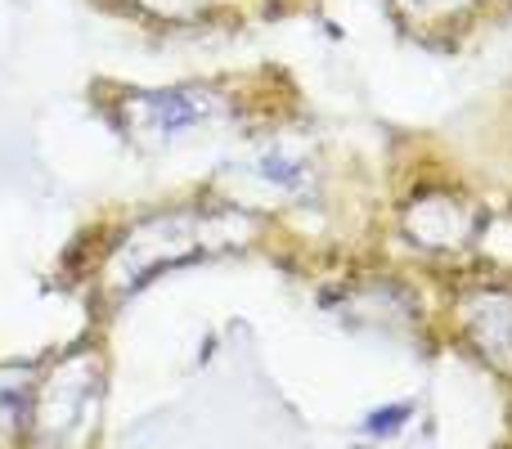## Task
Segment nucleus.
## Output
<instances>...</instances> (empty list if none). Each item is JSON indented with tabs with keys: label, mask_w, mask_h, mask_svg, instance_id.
Returning a JSON list of instances; mask_svg holds the SVG:
<instances>
[{
	"label": "nucleus",
	"mask_w": 512,
	"mask_h": 449,
	"mask_svg": "<svg viewBox=\"0 0 512 449\" xmlns=\"http://www.w3.org/2000/svg\"><path fill=\"white\" fill-rule=\"evenodd\" d=\"M248 238H252L248 212H234V207H203V203L158 207V212L135 216L104 247L95 279L108 297H131L158 274L176 270L185 261H198V256L230 252V247L248 243Z\"/></svg>",
	"instance_id": "1"
},
{
	"label": "nucleus",
	"mask_w": 512,
	"mask_h": 449,
	"mask_svg": "<svg viewBox=\"0 0 512 449\" xmlns=\"http://www.w3.org/2000/svg\"><path fill=\"white\" fill-rule=\"evenodd\" d=\"M113 113L135 149L167 153L239 126V99L212 81H189V86L162 90H126Z\"/></svg>",
	"instance_id": "2"
},
{
	"label": "nucleus",
	"mask_w": 512,
	"mask_h": 449,
	"mask_svg": "<svg viewBox=\"0 0 512 449\" xmlns=\"http://www.w3.org/2000/svg\"><path fill=\"white\" fill-rule=\"evenodd\" d=\"M99 391H104L99 355L77 351V355H68V360H59L36 382L27 436L41 449H81L95 436Z\"/></svg>",
	"instance_id": "3"
},
{
	"label": "nucleus",
	"mask_w": 512,
	"mask_h": 449,
	"mask_svg": "<svg viewBox=\"0 0 512 449\" xmlns=\"http://www.w3.org/2000/svg\"><path fill=\"white\" fill-rule=\"evenodd\" d=\"M400 234L418 256L432 261H450L463 256L481 234V212L468 194L450 185H423L400 203Z\"/></svg>",
	"instance_id": "4"
},
{
	"label": "nucleus",
	"mask_w": 512,
	"mask_h": 449,
	"mask_svg": "<svg viewBox=\"0 0 512 449\" xmlns=\"http://www.w3.org/2000/svg\"><path fill=\"white\" fill-rule=\"evenodd\" d=\"M234 176L243 189L261 194V203H310L319 194V153L310 140L274 135L234 162Z\"/></svg>",
	"instance_id": "5"
},
{
	"label": "nucleus",
	"mask_w": 512,
	"mask_h": 449,
	"mask_svg": "<svg viewBox=\"0 0 512 449\" xmlns=\"http://www.w3.org/2000/svg\"><path fill=\"white\" fill-rule=\"evenodd\" d=\"M454 333L490 369L512 373V288L508 283H468L450 301Z\"/></svg>",
	"instance_id": "6"
},
{
	"label": "nucleus",
	"mask_w": 512,
	"mask_h": 449,
	"mask_svg": "<svg viewBox=\"0 0 512 449\" xmlns=\"http://www.w3.org/2000/svg\"><path fill=\"white\" fill-rule=\"evenodd\" d=\"M400 27L423 41H436V36H454L459 27H468L477 18L481 0H391Z\"/></svg>",
	"instance_id": "7"
},
{
	"label": "nucleus",
	"mask_w": 512,
	"mask_h": 449,
	"mask_svg": "<svg viewBox=\"0 0 512 449\" xmlns=\"http://www.w3.org/2000/svg\"><path fill=\"white\" fill-rule=\"evenodd\" d=\"M36 400V369L27 364H0V441L14 445L27 436Z\"/></svg>",
	"instance_id": "8"
},
{
	"label": "nucleus",
	"mask_w": 512,
	"mask_h": 449,
	"mask_svg": "<svg viewBox=\"0 0 512 449\" xmlns=\"http://www.w3.org/2000/svg\"><path fill=\"white\" fill-rule=\"evenodd\" d=\"M126 5L149 18H162V23H189V18H203L216 0H126Z\"/></svg>",
	"instance_id": "9"
},
{
	"label": "nucleus",
	"mask_w": 512,
	"mask_h": 449,
	"mask_svg": "<svg viewBox=\"0 0 512 449\" xmlns=\"http://www.w3.org/2000/svg\"><path fill=\"white\" fill-rule=\"evenodd\" d=\"M409 414H414V405H382V409H373V414L364 418L360 432L369 436V441H391L396 432H405Z\"/></svg>",
	"instance_id": "10"
}]
</instances>
